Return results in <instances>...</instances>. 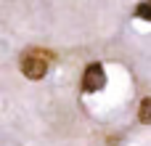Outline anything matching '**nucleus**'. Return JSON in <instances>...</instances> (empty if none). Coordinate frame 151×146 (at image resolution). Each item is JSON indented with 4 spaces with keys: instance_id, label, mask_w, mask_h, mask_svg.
Here are the masks:
<instances>
[{
    "instance_id": "1",
    "label": "nucleus",
    "mask_w": 151,
    "mask_h": 146,
    "mask_svg": "<svg viewBox=\"0 0 151 146\" xmlns=\"http://www.w3.org/2000/svg\"><path fill=\"white\" fill-rule=\"evenodd\" d=\"M50 59H53V56H50L48 51H37V48L27 51V53L21 56V72H24V77H27V80H42V77L48 74Z\"/></svg>"
},
{
    "instance_id": "2",
    "label": "nucleus",
    "mask_w": 151,
    "mask_h": 146,
    "mask_svg": "<svg viewBox=\"0 0 151 146\" xmlns=\"http://www.w3.org/2000/svg\"><path fill=\"white\" fill-rule=\"evenodd\" d=\"M104 85H106L104 66H101V64L85 66V72H82V90H85V93H96V90H101Z\"/></svg>"
},
{
    "instance_id": "3",
    "label": "nucleus",
    "mask_w": 151,
    "mask_h": 146,
    "mask_svg": "<svg viewBox=\"0 0 151 146\" xmlns=\"http://www.w3.org/2000/svg\"><path fill=\"white\" fill-rule=\"evenodd\" d=\"M138 120H141L143 125H151V96H146V98L141 101V106H138Z\"/></svg>"
},
{
    "instance_id": "4",
    "label": "nucleus",
    "mask_w": 151,
    "mask_h": 146,
    "mask_svg": "<svg viewBox=\"0 0 151 146\" xmlns=\"http://www.w3.org/2000/svg\"><path fill=\"white\" fill-rule=\"evenodd\" d=\"M135 16H138V19L151 21V0H143V3H138V5H135Z\"/></svg>"
}]
</instances>
